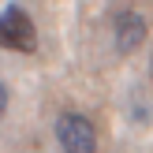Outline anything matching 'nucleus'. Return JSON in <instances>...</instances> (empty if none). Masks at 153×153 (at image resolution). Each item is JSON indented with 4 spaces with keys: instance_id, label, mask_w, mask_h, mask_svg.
Segmentation results:
<instances>
[{
    "instance_id": "3",
    "label": "nucleus",
    "mask_w": 153,
    "mask_h": 153,
    "mask_svg": "<svg viewBox=\"0 0 153 153\" xmlns=\"http://www.w3.org/2000/svg\"><path fill=\"white\" fill-rule=\"evenodd\" d=\"M146 41V19L138 11H116L112 15V45L120 56H131Z\"/></svg>"
},
{
    "instance_id": "2",
    "label": "nucleus",
    "mask_w": 153,
    "mask_h": 153,
    "mask_svg": "<svg viewBox=\"0 0 153 153\" xmlns=\"http://www.w3.org/2000/svg\"><path fill=\"white\" fill-rule=\"evenodd\" d=\"M56 142L64 153H97V127L82 112H64L56 120Z\"/></svg>"
},
{
    "instance_id": "4",
    "label": "nucleus",
    "mask_w": 153,
    "mask_h": 153,
    "mask_svg": "<svg viewBox=\"0 0 153 153\" xmlns=\"http://www.w3.org/2000/svg\"><path fill=\"white\" fill-rule=\"evenodd\" d=\"M4 112H7V90L0 86V120H4Z\"/></svg>"
},
{
    "instance_id": "1",
    "label": "nucleus",
    "mask_w": 153,
    "mask_h": 153,
    "mask_svg": "<svg viewBox=\"0 0 153 153\" xmlns=\"http://www.w3.org/2000/svg\"><path fill=\"white\" fill-rule=\"evenodd\" d=\"M0 49H7V52H34L37 49L34 19H30L19 4H11V7L0 11Z\"/></svg>"
}]
</instances>
